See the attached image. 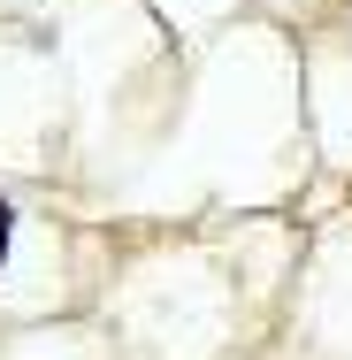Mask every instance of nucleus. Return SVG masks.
<instances>
[{"label": "nucleus", "mask_w": 352, "mask_h": 360, "mask_svg": "<svg viewBox=\"0 0 352 360\" xmlns=\"http://www.w3.org/2000/svg\"><path fill=\"white\" fill-rule=\"evenodd\" d=\"M0 261H8V200H0Z\"/></svg>", "instance_id": "nucleus-1"}]
</instances>
